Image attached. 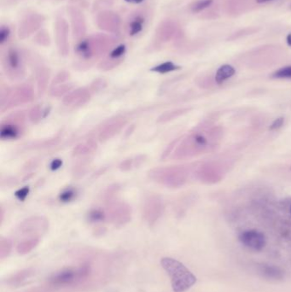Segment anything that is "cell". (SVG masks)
I'll return each mask as SVG.
<instances>
[{
  "instance_id": "obj_9",
  "label": "cell",
  "mask_w": 291,
  "mask_h": 292,
  "mask_svg": "<svg viewBox=\"0 0 291 292\" xmlns=\"http://www.w3.org/2000/svg\"><path fill=\"white\" fill-rule=\"evenodd\" d=\"M91 91L86 88H79L64 96L62 103L67 106H80L89 101Z\"/></svg>"
},
{
  "instance_id": "obj_17",
  "label": "cell",
  "mask_w": 291,
  "mask_h": 292,
  "mask_svg": "<svg viewBox=\"0 0 291 292\" xmlns=\"http://www.w3.org/2000/svg\"><path fill=\"white\" fill-rule=\"evenodd\" d=\"M180 67L176 65L172 62H166V63H161L159 65L155 66L154 68H151V71L156 72L159 74H167L169 72L175 71L179 69Z\"/></svg>"
},
{
  "instance_id": "obj_2",
  "label": "cell",
  "mask_w": 291,
  "mask_h": 292,
  "mask_svg": "<svg viewBox=\"0 0 291 292\" xmlns=\"http://www.w3.org/2000/svg\"><path fill=\"white\" fill-rule=\"evenodd\" d=\"M34 99V90L29 85H23L7 91L1 98V110H8L15 106L29 103Z\"/></svg>"
},
{
  "instance_id": "obj_3",
  "label": "cell",
  "mask_w": 291,
  "mask_h": 292,
  "mask_svg": "<svg viewBox=\"0 0 291 292\" xmlns=\"http://www.w3.org/2000/svg\"><path fill=\"white\" fill-rule=\"evenodd\" d=\"M90 272V267L83 265L78 267H69L54 273L50 278V282L53 285H68L74 284L77 281L85 278Z\"/></svg>"
},
{
  "instance_id": "obj_30",
  "label": "cell",
  "mask_w": 291,
  "mask_h": 292,
  "mask_svg": "<svg viewBox=\"0 0 291 292\" xmlns=\"http://www.w3.org/2000/svg\"><path fill=\"white\" fill-rule=\"evenodd\" d=\"M29 188L24 187L23 188V189H21V190H17V192H16V197H17V199H19L20 201H24L26 198H27L28 195H29Z\"/></svg>"
},
{
  "instance_id": "obj_33",
  "label": "cell",
  "mask_w": 291,
  "mask_h": 292,
  "mask_svg": "<svg viewBox=\"0 0 291 292\" xmlns=\"http://www.w3.org/2000/svg\"><path fill=\"white\" fill-rule=\"evenodd\" d=\"M127 3L132 4H140L142 2H144V0H125Z\"/></svg>"
},
{
  "instance_id": "obj_27",
  "label": "cell",
  "mask_w": 291,
  "mask_h": 292,
  "mask_svg": "<svg viewBox=\"0 0 291 292\" xmlns=\"http://www.w3.org/2000/svg\"><path fill=\"white\" fill-rule=\"evenodd\" d=\"M11 34V30L7 26H2L0 30V44L3 45L7 41Z\"/></svg>"
},
{
  "instance_id": "obj_26",
  "label": "cell",
  "mask_w": 291,
  "mask_h": 292,
  "mask_svg": "<svg viewBox=\"0 0 291 292\" xmlns=\"http://www.w3.org/2000/svg\"><path fill=\"white\" fill-rule=\"evenodd\" d=\"M75 191L73 189H67L60 194L59 199L62 202H69L74 199Z\"/></svg>"
},
{
  "instance_id": "obj_19",
  "label": "cell",
  "mask_w": 291,
  "mask_h": 292,
  "mask_svg": "<svg viewBox=\"0 0 291 292\" xmlns=\"http://www.w3.org/2000/svg\"><path fill=\"white\" fill-rule=\"evenodd\" d=\"M72 88H73L72 84H63V85H57V86H55V87L51 89V94L54 96H61L63 94L70 91Z\"/></svg>"
},
{
  "instance_id": "obj_14",
  "label": "cell",
  "mask_w": 291,
  "mask_h": 292,
  "mask_svg": "<svg viewBox=\"0 0 291 292\" xmlns=\"http://www.w3.org/2000/svg\"><path fill=\"white\" fill-rule=\"evenodd\" d=\"M96 143L93 140H88L85 142L80 143L73 150V156H80L93 153L96 150Z\"/></svg>"
},
{
  "instance_id": "obj_13",
  "label": "cell",
  "mask_w": 291,
  "mask_h": 292,
  "mask_svg": "<svg viewBox=\"0 0 291 292\" xmlns=\"http://www.w3.org/2000/svg\"><path fill=\"white\" fill-rule=\"evenodd\" d=\"M235 74H236V69H235L234 67H232L229 64H225V65L220 67L216 72L215 81L219 85H221L226 80L233 76Z\"/></svg>"
},
{
  "instance_id": "obj_28",
  "label": "cell",
  "mask_w": 291,
  "mask_h": 292,
  "mask_svg": "<svg viewBox=\"0 0 291 292\" xmlns=\"http://www.w3.org/2000/svg\"><path fill=\"white\" fill-rule=\"evenodd\" d=\"M191 139L193 144H195L196 145H198V146H204L207 144V139L202 134H195L192 137V139Z\"/></svg>"
},
{
  "instance_id": "obj_6",
  "label": "cell",
  "mask_w": 291,
  "mask_h": 292,
  "mask_svg": "<svg viewBox=\"0 0 291 292\" xmlns=\"http://www.w3.org/2000/svg\"><path fill=\"white\" fill-rule=\"evenodd\" d=\"M238 240L243 246L254 251L262 250L266 244L265 235L257 230H247L238 236Z\"/></svg>"
},
{
  "instance_id": "obj_18",
  "label": "cell",
  "mask_w": 291,
  "mask_h": 292,
  "mask_svg": "<svg viewBox=\"0 0 291 292\" xmlns=\"http://www.w3.org/2000/svg\"><path fill=\"white\" fill-rule=\"evenodd\" d=\"M273 79H291V65L285 66L277 69L271 74Z\"/></svg>"
},
{
  "instance_id": "obj_15",
  "label": "cell",
  "mask_w": 291,
  "mask_h": 292,
  "mask_svg": "<svg viewBox=\"0 0 291 292\" xmlns=\"http://www.w3.org/2000/svg\"><path fill=\"white\" fill-rule=\"evenodd\" d=\"M144 23V17L140 16V15L136 16L133 20L131 21L129 24H128V29H129L128 33H129L131 36H134V35H137V34H139L143 30Z\"/></svg>"
},
{
  "instance_id": "obj_24",
  "label": "cell",
  "mask_w": 291,
  "mask_h": 292,
  "mask_svg": "<svg viewBox=\"0 0 291 292\" xmlns=\"http://www.w3.org/2000/svg\"><path fill=\"white\" fill-rule=\"evenodd\" d=\"M214 0H203L198 3L196 4L195 6L192 7V11L194 12H199L204 11V9L208 8L209 6H211Z\"/></svg>"
},
{
  "instance_id": "obj_20",
  "label": "cell",
  "mask_w": 291,
  "mask_h": 292,
  "mask_svg": "<svg viewBox=\"0 0 291 292\" xmlns=\"http://www.w3.org/2000/svg\"><path fill=\"white\" fill-rule=\"evenodd\" d=\"M43 111L40 106H35L29 111V117L31 122H38L42 118Z\"/></svg>"
},
{
  "instance_id": "obj_1",
  "label": "cell",
  "mask_w": 291,
  "mask_h": 292,
  "mask_svg": "<svg viewBox=\"0 0 291 292\" xmlns=\"http://www.w3.org/2000/svg\"><path fill=\"white\" fill-rule=\"evenodd\" d=\"M161 264L170 277L173 292L187 291L197 283V277L180 261L164 257Z\"/></svg>"
},
{
  "instance_id": "obj_11",
  "label": "cell",
  "mask_w": 291,
  "mask_h": 292,
  "mask_svg": "<svg viewBox=\"0 0 291 292\" xmlns=\"http://www.w3.org/2000/svg\"><path fill=\"white\" fill-rule=\"evenodd\" d=\"M112 220L116 223L124 224L131 219V209L128 205L120 203L116 205L111 212Z\"/></svg>"
},
{
  "instance_id": "obj_22",
  "label": "cell",
  "mask_w": 291,
  "mask_h": 292,
  "mask_svg": "<svg viewBox=\"0 0 291 292\" xmlns=\"http://www.w3.org/2000/svg\"><path fill=\"white\" fill-rule=\"evenodd\" d=\"M125 52H126V46L124 45H121L111 51L110 57L111 59L119 60L125 54Z\"/></svg>"
},
{
  "instance_id": "obj_10",
  "label": "cell",
  "mask_w": 291,
  "mask_h": 292,
  "mask_svg": "<svg viewBox=\"0 0 291 292\" xmlns=\"http://www.w3.org/2000/svg\"><path fill=\"white\" fill-rule=\"evenodd\" d=\"M260 275L271 280H281L284 278V272L280 267L269 264H260L258 267Z\"/></svg>"
},
{
  "instance_id": "obj_36",
  "label": "cell",
  "mask_w": 291,
  "mask_h": 292,
  "mask_svg": "<svg viewBox=\"0 0 291 292\" xmlns=\"http://www.w3.org/2000/svg\"><path fill=\"white\" fill-rule=\"evenodd\" d=\"M290 213H291V209H290Z\"/></svg>"
},
{
  "instance_id": "obj_34",
  "label": "cell",
  "mask_w": 291,
  "mask_h": 292,
  "mask_svg": "<svg viewBox=\"0 0 291 292\" xmlns=\"http://www.w3.org/2000/svg\"><path fill=\"white\" fill-rule=\"evenodd\" d=\"M287 43L288 46H291V34H288L287 36Z\"/></svg>"
},
{
  "instance_id": "obj_16",
  "label": "cell",
  "mask_w": 291,
  "mask_h": 292,
  "mask_svg": "<svg viewBox=\"0 0 291 292\" xmlns=\"http://www.w3.org/2000/svg\"><path fill=\"white\" fill-rule=\"evenodd\" d=\"M49 77H50V72L46 68L41 69L38 74V91L40 95H42L45 92V89L48 85Z\"/></svg>"
},
{
  "instance_id": "obj_23",
  "label": "cell",
  "mask_w": 291,
  "mask_h": 292,
  "mask_svg": "<svg viewBox=\"0 0 291 292\" xmlns=\"http://www.w3.org/2000/svg\"><path fill=\"white\" fill-rule=\"evenodd\" d=\"M68 77H69V74L67 72H60L59 74H57V76L55 77V79H53V82H52L53 87L65 82L66 80L68 79Z\"/></svg>"
},
{
  "instance_id": "obj_25",
  "label": "cell",
  "mask_w": 291,
  "mask_h": 292,
  "mask_svg": "<svg viewBox=\"0 0 291 292\" xmlns=\"http://www.w3.org/2000/svg\"><path fill=\"white\" fill-rule=\"evenodd\" d=\"M106 85H107V83H106L105 79H96L90 85V91L91 92H96V91H100V90L104 89L106 86Z\"/></svg>"
},
{
  "instance_id": "obj_5",
  "label": "cell",
  "mask_w": 291,
  "mask_h": 292,
  "mask_svg": "<svg viewBox=\"0 0 291 292\" xmlns=\"http://www.w3.org/2000/svg\"><path fill=\"white\" fill-rule=\"evenodd\" d=\"M6 74L11 79H22L24 76V66L19 51L17 49H9L4 60Z\"/></svg>"
},
{
  "instance_id": "obj_4",
  "label": "cell",
  "mask_w": 291,
  "mask_h": 292,
  "mask_svg": "<svg viewBox=\"0 0 291 292\" xmlns=\"http://www.w3.org/2000/svg\"><path fill=\"white\" fill-rule=\"evenodd\" d=\"M180 171L172 167H156L149 172V177L153 181L167 186H176L180 184Z\"/></svg>"
},
{
  "instance_id": "obj_21",
  "label": "cell",
  "mask_w": 291,
  "mask_h": 292,
  "mask_svg": "<svg viewBox=\"0 0 291 292\" xmlns=\"http://www.w3.org/2000/svg\"><path fill=\"white\" fill-rule=\"evenodd\" d=\"M105 215L102 210H93L90 211L88 216L89 221L91 222H99V221H103L105 220Z\"/></svg>"
},
{
  "instance_id": "obj_35",
  "label": "cell",
  "mask_w": 291,
  "mask_h": 292,
  "mask_svg": "<svg viewBox=\"0 0 291 292\" xmlns=\"http://www.w3.org/2000/svg\"><path fill=\"white\" fill-rule=\"evenodd\" d=\"M269 1H272V0H256L257 3H266V2H269Z\"/></svg>"
},
{
  "instance_id": "obj_12",
  "label": "cell",
  "mask_w": 291,
  "mask_h": 292,
  "mask_svg": "<svg viewBox=\"0 0 291 292\" xmlns=\"http://www.w3.org/2000/svg\"><path fill=\"white\" fill-rule=\"evenodd\" d=\"M20 125L17 122H7L1 126L0 135L2 139H14L20 134Z\"/></svg>"
},
{
  "instance_id": "obj_8",
  "label": "cell",
  "mask_w": 291,
  "mask_h": 292,
  "mask_svg": "<svg viewBox=\"0 0 291 292\" xmlns=\"http://www.w3.org/2000/svg\"><path fill=\"white\" fill-rule=\"evenodd\" d=\"M127 120L123 117H116L109 120L105 125L103 126L99 131V139L100 141L105 142L115 135L118 134L122 130L123 127L126 125Z\"/></svg>"
},
{
  "instance_id": "obj_7",
  "label": "cell",
  "mask_w": 291,
  "mask_h": 292,
  "mask_svg": "<svg viewBox=\"0 0 291 292\" xmlns=\"http://www.w3.org/2000/svg\"><path fill=\"white\" fill-rule=\"evenodd\" d=\"M163 210V205L161 198L156 195H151L145 199L144 204V216L145 220L153 223L158 220Z\"/></svg>"
},
{
  "instance_id": "obj_29",
  "label": "cell",
  "mask_w": 291,
  "mask_h": 292,
  "mask_svg": "<svg viewBox=\"0 0 291 292\" xmlns=\"http://www.w3.org/2000/svg\"><path fill=\"white\" fill-rule=\"evenodd\" d=\"M283 123H284V118L283 117H278L271 123L269 129L271 131L277 130V129H279L280 128L283 127Z\"/></svg>"
},
{
  "instance_id": "obj_32",
  "label": "cell",
  "mask_w": 291,
  "mask_h": 292,
  "mask_svg": "<svg viewBox=\"0 0 291 292\" xmlns=\"http://www.w3.org/2000/svg\"><path fill=\"white\" fill-rule=\"evenodd\" d=\"M62 160H60V159H54L51 163V170H57V169H58L62 166Z\"/></svg>"
},
{
  "instance_id": "obj_31",
  "label": "cell",
  "mask_w": 291,
  "mask_h": 292,
  "mask_svg": "<svg viewBox=\"0 0 291 292\" xmlns=\"http://www.w3.org/2000/svg\"><path fill=\"white\" fill-rule=\"evenodd\" d=\"M133 161L132 159H127L124 162H122V164L120 165V168L122 169V171H127L129 170L132 168L133 166Z\"/></svg>"
}]
</instances>
